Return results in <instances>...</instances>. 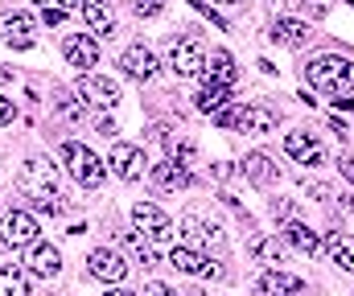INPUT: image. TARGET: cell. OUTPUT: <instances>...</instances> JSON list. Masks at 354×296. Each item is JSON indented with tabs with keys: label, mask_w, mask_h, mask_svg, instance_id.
<instances>
[{
	"label": "cell",
	"mask_w": 354,
	"mask_h": 296,
	"mask_svg": "<svg viewBox=\"0 0 354 296\" xmlns=\"http://www.w3.org/2000/svg\"><path fill=\"white\" fill-rule=\"evenodd\" d=\"M17 190L25 197H33L37 210L46 214H62V194H58V173L50 161H25L21 177H17Z\"/></svg>",
	"instance_id": "1"
},
{
	"label": "cell",
	"mask_w": 354,
	"mask_h": 296,
	"mask_svg": "<svg viewBox=\"0 0 354 296\" xmlns=\"http://www.w3.org/2000/svg\"><path fill=\"white\" fill-rule=\"evenodd\" d=\"M305 83L317 87V91H330V95H351L354 91V62L351 58H338V54L313 58L305 66Z\"/></svg>",
	"instance_id": "2"
},
{
	"label": "cell",
	"mask_w": 354,
	"mask_h": 296,
	"mask_svg": "<svg viewBox=\"0 0 354 296\" xmlns=\"http://www.w3.org/2000/svg\"><path fill=\"white\" fill-rule=\"evenodd\" d=\"M214 124L218 128H239V132H252V136H268V132H276L280 115L272 107H264V103H243V107L214 111Z\"/></svg>",
	"instance_id": "3"
},
{
	"label": "cell",
	"mask_w": 354,
	"mask_h": 296,
	"mask_svg": "<svg viewBox=\"0 0 354 296\" xmlns=\"http://www.w3.org/2000/svg\"><path fill=\"white\" fill-rule=\"evenodd\" d=\"M62 161H66V169H71V177H75L79 186H99L103 173H107V165L91 152L87 144H79V140H66V144H62Z\"/></svg>",
	"instance_id": "4"
},
{
	"label": "cell",
	"mask_w": 354,
	"mask_h": 296,
	"mask_svg": "<svg viewBox=\"0 0 354 296\" xmlns=\"http://www.w3.org/2000/svg\"><path fill=\"white\" fill-rule=\"evenodd\" d=\"M132 222H136V230H145L149 243H169V239H174V222H169V214H165L161 206H153V201L132 206Z\"/></svg>",
	"instance_id": "5"
},
{
	"label": "cell",
	"mask_w": 354,
	"mask_h": 296,
	"mask_svg": "<svg viewBox=\"0 0 354 296\" xmlns=\"http://www.w3.org/2000/svg\"><path fill=\"white\" fill-rule=\"evenodd\" d=\"M103 165H111V173L124 177V181H140L145 169H149V157H145V148H136V144H111V152H107Z\"/></svg>",
	"instance_id": "6"
},
{
	"label": "cell",
	"mask_w": 354,
	"mask_h": 296,
	"mask_svg": "<svg viewBox=\"0 0 354 296\" xmlns=\"http://www.w3.org/2000/svg\"><path fill=\"white\" fill-rule=\"evenodd\" d=\"M169 66H174L177 79H198V75H206V50H202V41H194V37L174 41Z\"/></svg>",
	"instance_id": "7"
},
{
	"label": "cell",
	"mask_w": 354,
	"mask_h": 296,
	"mask_svg": "<svg viewBox=\"0 0 354 296\" xmlns=\"http://www.w3.org/2000/svg\"><path fill=\"white\" fill-rule=\"evenodd\" d=\"M37 235H41V226H37V218H33L29 210H8L4 230H0L4 247H12V251H17V247H33Z\"/></svg>",
	"instance_id": "8"
},
{
	"label": "cell",
	"mask_w": 354,
	"mask_h": 296,
	"mask_svg": "<svg viewBox=\"0 0 354 296\" xmlns=\"http://www.w3.org/2000/svg\"><path fill=\"white\" fill-rule=\"evenodd\" d=\"M276 46H288V50H305L317 33H313V25L309 21H297V17H280V21H272V33H268Z\"/></svg>",
	"instance_id": "9"
},
{
	"label": "cell",
	"mask_w": 354,
	"mask_h": 296,
	"mask_svg": "<svg viewBox=\"0 0 354 296\" xmlns=\"http://www.w3.org/2000/svg\"><path fill=\"white\" fill-rule=\"evenodd\" d=\"M87 272L95 276V280L120 284V280L128 276V264H124V255H120V251H111V247H99V251H91V255H87Z\"/></svg>",
	"instance_id": "10"
},
{
	"label": "cell",
	"mask_w": 354,
	"mask_h": 296,
	"mask_svg": "<svg viewBox=\"0 0 354 296\" xmlns=\"http://www.w3.org/2000/svg\"><path fill=\"white\" fill-rule=\"evenodd\" d=\"M169 268L177 272H185V276H210V280H223V268H214L202 251H194V247H174L169 251Z\"/></svg>",
	"instance_id": "11"
},
{
	"label": "cell",
	"mask_w": 354,
	"mask_h": 296,
	"mask_svg": "<svg viewBox=\"0 0 354 296\" xmlns=\"http://www.w3.org/2000/svg\"><path fill=\"white\" fill-rule=\"evenodd\" d=\"M284 152L292 157V161H301V165H326V148L317 144V136H309V132H288L284 136Z\"/></svg>",
	"instance_id": "12"
},
{
	"label": "cell",
	"mask_w": 354,
	"mask_h": 296,
	"mask_svg": "<svg viewBox=\"0 0 354 296\" xmlns=\"http://www.w3.org/2000/svg\"><path fill=\"white\" fill-rule=\"evenodd\" d=\"M181 235H185V247H194V251L223 243V230H218L214 222H202L198 214H185V218H181Z\"/></svg>",
	"instance_id": "13"
},
{
	"label": "cell",
	"mask_w": 354,
	"mask_h": 296,
	"mask_svg": "<svg viewBox=\"0 0 354 296\" xmlns=\"http://www.w3.org/2000/svg\"><path fill=\"white\" fill-rule=\"evenodd\" d=\"M25 264H29V272L41 276V280H54V276L62 272V255H58V247H54V243H41V239L29 247V259H25Z\"/></svg>",
	"instance_id": "14"
},
{
	"label": "cell",
	"mask_w": 354,
	"mask_h": 296,
	"mask_svg": "<svg viewBox=\"0 0 354 296\" xmlns=\"http://www.w3.org/2000/svg\"><path fill=\"white\" fill-rule=\"evenodd\" d=\"M256 296H305V284H301L297 276L272 268V272H264V276L256 280Z\"/></svg>",
	"instance_id": "15"
},
{
	"label": "cell",
	"mask_w": 354,
	"mask_h": 296,
	"mask_svg": "<svg viewBox=\"0 0 354 296\" xmlns=\"http://www.w3.org/2000/svg\"><path fill=\"white\" fill-rule=\"evenodd\" d=\"M62 54H66V62H71L75 70H91V66L99 62V46H95V37H87V33L66 37V41H62Z\"/></svg>",
	"instance_id": "16"
},
{
	"label": "cell",
	"mask_w": 354,
	"mask_h": 296,
	"mask_svg": "<svg viewBox=\"0 0 354 296\" xmlns=\"http://www.w3.org/2000/svg\"><path fill=\"white\" fill-rule=\"evenodd\" d=\"M33 33H37V25H33L29 12H8L4 17V41L12 50H29L33 46Z\"/></svg>",
	"instance_id": "17"
},
{
	"label": "cell",
	"mask_w": 354,
	"mask_h": 296,
	"mask_svg": "<svg viewBox=\"0 0 354 296\" xmlns=\"http://www.w3.org/2000/svg\"><path fill=\"white\" fill-rule=\"evenodd\" d=\"M280 235H284V243H288V247H297L301 255H317V247H322L317 230H309V226H305V222H297V218H288V222L280 226Z\"/></svg>",
	"instance_id": "18"
},
{
	"label": "cell",
	"mask_w": 354,
	"mask_h": 296,
	"mask_svg": "<svg viewBox=\"0 0 354 296\" xmlns=\"http://www.w3.org/2000/svg\"><path fill=\"white\" fill-rule=\"evenodd\" d=\"M120 66H124V75H132V79H153V75H157V58H153V50H145V46L124 50Z\"/></svg>",
	"instance_id": "19"
},
{
	"label": "cell",
	"mask_w": 354,
	"mask_h": 296,
	"mask_svg": "<svg viewBox=\"0 0 354 296\" xmlns=\"http://www.w3.org/2000/svg\"><path fill=\"white\" fill-rule=\"evenodd\" d=\"M83 95H87L95 107H115V103H120V87H115L111 79H103V75H87V79H83Z\"/></svg>",
	"instance_id": "20"
},
{
	"label": "cell",
	"mask_w": 354,
	"mask_h": 296,
	"mask_svg": "<svg viewBox=\"0 0 354 296\" xmlns=\"http://www.w3.org/2000/svg\"><path fill=\"white\" fill-rule=\"evenodd\" d=\"M153 181H157L161 190H185V186H194L189 169L177 165V161H161V165H153Z\"/></svg>",
	"instance_id": "21"
},
{
	"label": "cell",
	"mask_w": 354,
	"mask_h": 296,
	"mask_svg": "<svg viewBox=\"0 0 354 296\" xmlns=\"http://www.w3.org/2000/svg\"><path fill=\"white\" fill-rule=\"evenodd\" d=\"M198 111H206V115H214V111H223L227 103H231V87L227 83H214V79H206L202 83V91H198Z\"/></svg>",
	"instance_id": "22"
},
{
	"label": "cell",
	"mask_w": 354,
	"mask_h": 296,
	"mask_svg": "<svg viewBox=\"0 0 354 296\" xmlns=\"http://www.w3.org/2000/svg\"><path fill=\"white\" fill-rule=\"evenodd\" d=\"M326 251H330V264L342 268V272H354V239H346L342 230L326 235Z\"/></svg>",
	"instance_id": "23"
},
{
	"label": "cell",
	"mask_w": 354,
	"mask_h": 296,
	"mask_svg": "<svg viewBox=\"0 0 354 296\" xmlns=\"http://www.w3.org/2000/svg\"><path fill=\"white\" fill-rule=\"evenodd\" d=\"M206 79H214V83H227V87H235V79H239V70H235V58H231L227 50H214V54L206 58Z\"/></svg>",
	"instance_id": "24"
},
{
	"label": "cell",
	"mask_w": 354,
	"mask_h": 296,
	"mask_svg": "<svg viewBox=\"0 0 354 296\" xmlns=\"http://www.w3.org/2000/svg\"><path fill=\"white\" fill-rule=\"evenodd\" d=\"M83 21H87L95 33H103V37L115 33V17H111V8L103 0H83Z\"/></svg>",
	"instance_id": "25"
},
{
	"label": "cell",
	"mask_w": 354,
	"mask_h": 296,
	"mask_svg": "<svg viewBox=\"0 0 354 296\" xmlns=\"http://www.w3.org/2000/svg\"><path fill=\"white\" fill-rule=\"evenodd\" d=\"M243 173H248L256 186H276V181H280V169L268 161L264 152H252V157H243Z\"/></svg>",
	"instance_id": "26"
},
{
	"label": "cell",
	"mask_w": 354,
	"mask_h": 296,
	"mask_svg": "<svg viewBox=\"0 0 354 296\" xmlns=\"http://www.w3.org/2000/svg\"><path fill=\"white\" fill-rule=\"evenodd\" d=\"M252 259H256V264H268V268L284 264V243H280L276 235H268V239H256V243H252Z\"/></svg>",
	"instance_id": "27"
},
{
	"label": "cell",
	"mask_w": 354,
	"mask_h": 296,
	"mask_svg": "<svg viewBox=\"0 0 354 296\" xmlns=\"http://www.w3.org/2000/svg\"><path fill=\"white\" fill-rule=\"evenodd\" d=\"M0 296H29V284L17 268H0Z\"/></svg>",
	"instance_id": "28"
},
{
	"label": "cell",
	"mask_w": 354,
	"mask_h": 296,
	"mask_svg": "<svg viewBox=\"0 0 354 296\" xmlns=\"http://www.w3.org/2000/svg\"><path fill=\"white\" fill-rule=\"evenodd\" d=\"M292 8H297V12H305L309 21H322V17L330 12V0H292Z\"/></svg>",
	"instance_id": "29"
},
{
	"label": "cell",
	"mask_w": 354,
	"mask_h": 296,
	"mask_svg": "<svg viewBox=\"0 0 354 296\" xmlns=\"http://www.w3.org/2000/svg\"><path fill=\"white\" fill-rule=\"evenodd\" d=\"M161 8H165V0H136V12L140 17H157Z\"/></svg>",
	"instance_id": "30"
},
{
	"label": "cell",
	"mask_w": 354,
	"mask_h": 296,
	"mask_svg": "<svg viewBox=\"0 0 354 296\" xmlns=\"http://www.w3.org/2000/svg\"><path fill=\"white\" fill-rule=\"evenodd\" d=\"M12 119H17V107H12V99L0 95V128H4V124H12Z\"/></svg>",
	"instance_id": "31"
},
{
	"label": "cell",
	"mask_w": 354,
	"mask_h": 296,
	"mask_svg": "<svg viewBox=\"0 0 354 296\" xmlns=\"http://www.w3.org/2000/svg\"><path fill=\"white\" fill-rule=\"evenodd\" d=\"M62 115H66V119H83V103H71V99H62Z\"/></svg>",
	"instance_id": "32"
},
{
	"label": "cell",
	"mask_w": 354,
	"mask_h": 296,
	"mask_svg": "<svg viewBox=\"0 0 354 296\" xmlns=\"http://www.w3.org/2000/svg\"><path fill=\"white\" fill-rule=\"evenodd\" d=\"M338 173H342V177L354 186V157H338Z\"/></svg>",
	"instance_id": "33"
},
{
	"label": "cell",
	"mask_w": 354,
	"mask_h": 296,
	"mask_svg": "<svg viewBox=\"0 0 354 296\" xmlns=\"http://www.w3.org/2000/svg\"><path fill=\"white\" fill-rule=\"evenodd\" d=\"M140 296H174V293H169L165 284H157V280H153V284H145V293H140Z\"/></svg>",
	"instance_id": "34"
},
{
	"label": "cell",
	"mask_w": 354,
	"mask_h": 296,
	"mask_svg": "<svg viewBox=\"0 0 354 296\" xmlns=\"http://www.w3.org/2000/svg\"><path fill=\"white\" fill-rule=\"evenodd\" d=\"M62 17H66V8H46V25H62Z\"/></svg>",
	"instance_id": "35"
},
{
	"label": "cell",
	"mask_w": 354,
	"mask_h": 296,
	"mask_svg": "<svg viewBox=\"0 0 354 296\" xmlns=\"http://www.w3.org/2000/svg\"><path fill=\"white\" fill-rule=\"evenodd\" d=\"M334 107H338V111H354V95H338L334 99Z\"/></svg>",
	"instance_id": "36"
},
{
	"label": "cell",
	"mask_w": 354,
	"mask_h": 296,
	"mask_svg": "<svg viewBox=\"0 0 354 296\" xmlns=\"http://www.w3.org/2000/svg\"><path fill=\"white\" fill-rule=\"evenodd\" d=\"M330 128H334V132H338V136H346V132H351V128H346V124H342V119H338V115H330Z\"/></svg>",
	"instance_id": "37"
},
{
	"label": "cell",
	"mask_w": 354,
	"mask_h": 296,
	"mask_svg": "<svg viewBox=\"0 0 354 296\" xmlns=\"http://www.w3.org/2000/svg\"><path fill=\"white\" fill-rule=\"evenodd\" d=\"M103 296H140V293H128V288H107Z\"/></svg>",
	"instance_id": "38"
},
{
	"label": "cell",
	"mask_w": 354,
	"mask_h": 296,
	"mask_svg": "<svg viewBox=\"0 0 354 296\" xmlns=\"http://www.w3.org/2000/svg\"><path fill=\"white\" fill-rule=\"evenodd\" d=\"M58 4H62V8H79V0H58Z\"/></svg>",
	"instance_id": "39"
},
{
	"label": "cell",
	"mask_w": 354,
	"mask_h": 296,
	"mask_svg": "<svg viewBox=\"0 0 354 296\" xmlns=\"http://www.w3.org/2000/svg\"><path fill=\"white\" fill-rule=\"evenodd\" d=\"M8 79H12V75H8V70H4V66H0V83H8Z\"/></svg>",
	"instance_id": "40"
},
{
	"label": "cell",
	"mask_w": 354,
	"mask_h": 296,
	"mask_svg": "<svg viewBox=\"0 0 354 296\" xmlns=\"http://www.w3.org/2000/svg\"><path fill=\"white\" fill-rule=\"evenodd\" d=\"M223 4H248V0H223Z\"/></svg>",
	"instance_id": "41"
},
{
	"label": "cell",
	"mask_w": 354,
	"mask_h": 296,
	"mask_svg": "<svg viewBox=\"0 0 354 296\" xmlns=\"http://www.w3.org/2000/svg\"><path fill=\"white\" fill-rule=\"evenodd\" d=\"M33 4H41V8H46V4H50V0H33Z\"/></svg>",
	"instance_id": "42"
},
{
	"label": "cell",
	"mask_w": 354,
	"mask_h": 296,
	"mask_svg": "<svg viewBox=\"0 0 354 296\" xmlns=\"http://www.w3.org/2000/svg\"><path fill=\"white\" fill-rule=\"evenodd\" d=\"M346 4H351V8H354V0H346Z\"/></svg>",
	"instance_id": "43"
},
{
	"label": "cell",
	"mask_w": 354,
	"mask_h": 296,
	"mask_svg": "<svg viewBox=\"0 0 354 296\" xmlns=\"http://www.w3.org/2000/svg\"><path fill=\"white\" fill-rule=\"evenodd\" d=\"M194 296H202V293H194Z\"/></svg>",
	"instance_id": "44"
}]
</instances>
